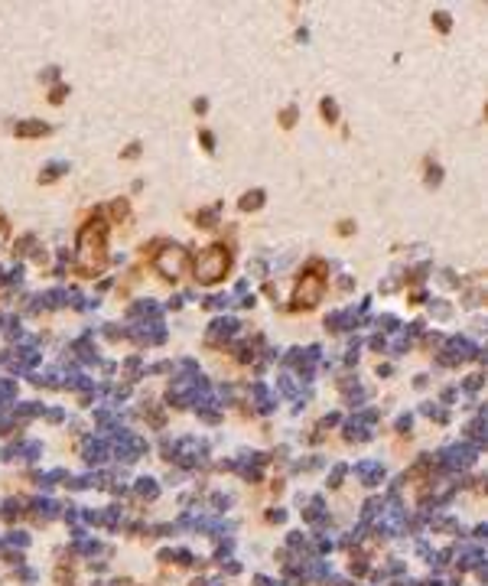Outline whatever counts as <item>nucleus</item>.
<instances>
[{
    "mask_svg": "<svg viewBox=\"0 0 488 586\" xmlns=\"http://www.w3.org/2000/svg\"><path fill=\"white\" fill-rule=\"evenodd\" d=\"M105 222H94V225H85L78 234V271L85 277H94V274L105 267Z\"/></svg>",
    "mask_w": 488,
    "mask_h": 586,
    "instance_id": "1",
    "label": "nucleus"
},
{
    "mask_svg": "<svg viewBox=\"0 0 488 586\" xmlns=\"http://www.w3.org/2000/svg\"><path fill=\"white\" fill-rule=\"evenodd\" d=\"M225 271H228V251L222 244H212L209 251H202L196 258V277L205 280V284H215Z\"/></svg>",
    "mask_w": 488,
    "mask_h": 586,
    "instance_id": "2",
    "label": "nucleus"
},
{
    "mask_svg": "<svg viewBox=\"0 0 488 586\" xmlns=\"http://www.w3.org/2000/svg\"><path fill=\"white\" fill-rule=\"evenodd\" d=\"M322 293H326V274L316 267V271L303 274V280H300V287H297V306H316V303L322 300Z\"/></svg>",
    "mask_w": 488,
    "mask_h": 586,
    "instance_id": "3",
    "label": "nucleus"
},
{
    "mask_svg": "<svg viewBox=\"0 0 488 586\" xmlns=\"http://www.w3.org/2000/svg\"><path fill=\"white\" fill-rule=\"evenodd\" d=\"M185 264H189V254H185V247H163L160 254H156V271L163 274V277H179V274H185Z\"/></svg>",
    "mask_w": 488,
    "mask_h": 586,
    "instance_id": "4",
    "label": "nucleus"
},
{
    "mask_svg": "<svg viewBox=\"0 0 488 586\" xmlns=\"http://www.w3.org/2000/svg\"><path fill=\"white\" fill-rule=\"evenodd\" d=\"M20 137H30V134H46V124H20L17 127Z\"/></svg>",
    "mask_w": 488,
    "mask_h": 586,
    "instance_id": "5",
    "label": "nucleus"
},
{
    "mask_svg": "<svg viewBox=\"0 0 488 586\" xmlns=\"http://www.w3.org/2000/svg\"><path fill=\"white\" fill-rule=\"evenodd\" d=\"M257 205H260V192H251V196L241 202V209H257Z\"/></svg>",
    "mask_w": 488,
    "mask_h": 586,
    "instance_id": "6",
    "label": "nucleus"
},
{
    "mask_svg": "<svg viewBox=\"0 0 488 586\" xmlns=\"http://www.w3.org/2000/svg\"><path fill=\"white\" fill-rule=\"evenodd\" d=\"M322 111H326V114H329V121H332V114H335V105H332V101H322Z\"/></svg>",
    "mask_w": 488,
    "mask_h": 586,
    "instance_id": "7",
    "label": "nucleus"
}]
</instances>
